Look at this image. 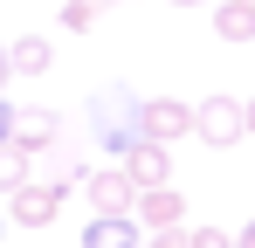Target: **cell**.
<instances>
[{
    "instance_id": "cell-1",
    "label": "cell",
    "mask_w": 255,
    "mask_h": 248,
    "mask_svg": "<svg viewBox=\"0 0 255 248\" xmlns=\"http://www.w3.org/2000/svg\"><path fill=\"white\" fill-rule=\"evenodd\" d=\"M242 131H249V104H242V97L214 90V97L193 104V138H200V145H242Z\"/></svg>"
},
{
    "instance_id": "cell-2",
    "label": "cell",
    "mask_w": 255,
    "mask_h": 248,
    "mask_svg": "<svg viewBox=\"0 0 255 248\" xmlns=\"http://www.w3.org/2000/svg\"><path fill=\"white\" fill-rule=\"evenodd\" d=\"M138 111H145V104H131L125 90H104V97L90 104V118H97V138H104V152H111V159H125L131 145H138Z\"/></svg>"
},
{
    "instance_id": "cell-3",
    "label": "cell",
    "mask_w": 255,
    "mask_h": 248,
    "mask_svg": "<svg viewBox=\"0 0 255 248\" xmlns=\"http://www.w3.org/2000/svg\"><path fill=\"white\" fill-rule=\"evenodd\" d=\"M83 193H90V214H138V186L125 165H97L83 179Z\"/></svg>"
},
{
    "instance_id": "cell-4",
    "label": "cell",
    "mask_w": 255,
    "mask_h": 248,
    "mask_svg": "<svg viewBox=\"0 0 255 248\" xmlns=\"http://www.w3.org/2000/svg\"><path fill=\"white\" fill-rule=\"evenodd\" d=\"M186 131H193V104H179V97H145V111H138V138L172 145V138H186Z\"/></svg>"
},
{
    "instance_id": "cell-5",
    "label": "cell",
    "mask_w": 255,
    "mask_h": 248,
    "mask_svg": "<svg viewBox=\"0 0 255 248\" xmlns=\"http://www.w3.org/2000/svg\"><path fill=\"white\" fill-rule=\"evenodd\" d=\"M131 172V186L138 193H152V186H172V145H159V138H138L125 159H118Z\"/></svg>"
},
{
    "instance_id": "cell-6",
    "label": "cell",
    "mask_w": 255,
    "mask_h": 248,
    "mask_svg": "<svg viewBox=\"0 0 255 248\" xmlns=\"http://www.w3.org/2000/svg\"><path fill=\"white\" fill-rule=\"evenodd\" d=\"M55 138H62V111H48V104H21L14 111V145L21 152H55Z\"/></svg>"
},
{
    "instance_id": "cell-7",
    "label": "cell",
    "mask_w": 255,
    "mask_h": 248,
    "mask_svg": "<svg viewBox=\"0 0 255 248\" xmlns=\"http://www.w3.org/2000/svg\"><path fill=\"white\" fill-rule=\"evenodd\" d=\"M55 214H62V186H48V179L21 186V193L7 200V221H14V228H48Z\"/></svg>"
},
{
    "instance_id": "cell-8",
    "label": "cell",
    "mask_w": 255,
    "mask_h": 248,
    "mask_svg": "<svg viewBox=\"0 0 255 248\" xmlns=\"http://www.w3.org/2000/svg\"><path fill=\"white\" fill-rule=\"evenodd\" d=\"M83 248H145V235H138V214H90Z\"/></svg>"
},
{
    "instance_id": "cell-9",
    "label": "cell",
    "mask_w": 255,
    "mask_h": 248,
    "mask_svg": "<svg viewBox=\"0 0 255 248\" xmlns=\"http://www.w3.org/2000/svg\"><path fill=\"white\" fill-rule=\"evenodd\" d=\"M179 214H186V200L172 193V186H152V193H138V228H179Z\"/></svg>"
},
{
    "instance_id": "cell-10",
    "label": "cell",
    "mask_w": 255,
    "mask_h": 248,
    "mask_svg": "<svg viewBox=\"0 0 255 248\" xmlns=\"http://www.w3.org/2000/svg\"><path fill=\"white\" fill-rule=\"evenodd\" d=\"M214 35L221 41H255V0H214Z\"/></svg>"
},
{
    "instance_id": "cell-11",
    "label": "cell",
    "mask_w": 255,
    "mask_h": 248,
    "mask_svg": "<svg viewBox=\"0 0 255 248\" xmlns=\"http://www.w3.org/2000/svg\"><path fill=\"white\" fill-rule=\"evenodd\" d=\"M7 55H14V76H42L48 62H55V41H48V35H14Z\"/></svg>"
},
{
    "instance_id": "cell-12",
    "label": "cell",
    "mask_w": 255,
    "mask_h": 248,
    "mask_svg": "<svg viewBox=\"0 0 255 248\" xmlns=\"http://www.w3.org/2000/svg\"><path fill=\"white\" fill-rule=\"evenodd\" d=\"M28 165H35V152H21V145H0V193H21V186H35V179H28Z\"/></svg>"
},
{
    "instance_id": "cell-13",
    "label": "cell",
    "mask_w": 255,
    "mask_h": 248,
    "mask_svg": "<svg viewBox=\"0 0 255 248\" xmlns=\"http://www.w3.org/2000/svg\"><path fill=\"white\" fill-rule=\"evenodd\" d=\"M97 7H104V0H62V14H55V28H69V35H83L90 21H97Z\"/></svg>"
},
{
    "instance_id": "cell-14",
    "label": "cell",
    "mask_w": 255,
    "mask_h": 248,
    "mask_svg": "<svg viewBox=\"0 0 255 248\" xmlns=\"http://www.w3.org/2000/svg\"><path fill=\"white\" fill-rule=\"evenodd\" d=\"M186 248H235L228 228H186Z\"/></svg>"
},
{
    "instance_id": "cell-15",
    "label": "cell",
    "mask_w": 255,
    "mask_h": 248,
    "mask_svg": "<svg viewBox=\"0 0 255 248\" xmlns=\"http://www.w3.org/2000/svg\"><path fill=\"white\" fill-rule=\"evenodd\" d=\"M145 248H186V235H179V228H159V235H152Z\"/></svg>"
},
{
    "instance_id": "cell-16",
    "label": "cell",
    "mask_w": 255,
    "mask_h": 248,
    "mask_svg": "<svg viewBox=\"0 0 255 248\" xmlns=\"http://www.w3.org/2000/svg\"><path fill=\"white\" fill-rule=\"evenodd\" d=\"M0 145H14V104L0 97Z\"/></svg>"
},
{
    "instance_id": "cell-17",
    "label": "cell",
    "mask_w": 255,
    "mask_h": 248,
    "mask_svg": "<svg viewBox=\"0 0 255 248\" xmlns=\"http://www.w3.org/2000/svg\"><path fill=\"white\" fill-rule=\"evenodd\" d=\"M7 76H14V55H7V41H0V83H7Z\"/></svg>"
},
{
    "instance_id": "cell-18",
    "label": "cell",
    "mask_w": 255,
    "mask_h": 248,
    "mask_svg": "<svg viewBox=\"0 0 255 248\" xmlns=\"http://www.w3.org/2000/svg\"><path fill=\"white\" fill-rule=\"evenodd\" d=\"M235 248H255V221H249V228H242V235H235Z\"/></svg>"
},
{
    "instance_id": "cell-19",
    "label": "cell",
    "mask_w": 255,
    "mask_h": 248,
    "mask_svg": "<svg viewBox=\"0 0 255 248\" xmlns=\"http://www.w3.org/2000/svg\"><path fill=\"white\" fill-rule=\"evenodd\" d=\"M172 7H214V0H172Z\"/></svg>"
},
{
    "instance_id": "cell-20",
    "label": "cell",
    "mask_w": 255,
    "mask_h": 248,
    "mask_svg": "<svg viewBox=\"0 0 255 248\" xmlns=\"http://www.w3.org/2000/svg\"><path fill=\"white\" fill-rule=\"evenodd\" d=\"M249 131H255V97H249Z\"/></svg>"
},
{
    "instance_id": "cell-21",
    "label": "cell",
    "mask_w": 255,
    "mask_h": 248,
    "mask_svg": "<svg viewBox=\"0 0 255 248\" xmlns=\"http://www.w3.org/2000/svg\"><path fill=\"white\" fill-rule=\"evenodd\" d=\"M0 228H7V214H0Z\"/></svg>"
}]
</instances>
